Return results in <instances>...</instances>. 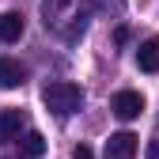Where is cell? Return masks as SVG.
Masks as SVG:
<instances>
[{
    "mask_svg": "<svg viewBox=\"0 0 159 159\" xmlns=\"http://www.w3.org/2000/svg\"><path fill=\"white\" fill-rule=\"evenodd\" d=\"M42 23L46 30L61 34L65 42H76L87 30V11L80 0H42Z\"/></svg>",
    "mask_w": 159,
    "mask_h": 159,
    "instance_id": "6da1fadb",
    "label": "cell"
},
{
    "mask_svg": "<svg viewBox=\"0 0 159 159\" xmlns=\"http://www.w3.org/2000/svg\"><path fill=\"white\" fill-rule=\"evenodd\" d=\"M19 148H23V155H27V159H42V155H46V136L30 129V133H23Z\"/></svg>",
    "mask_w": 159,
    "mask_h": 159,
    "instance_id": "9c48e42d",
    "label": "cell"
},
{
    "mask_svg": "<svg viewBox=\"0 0 159 159\" xmlns=\"http://www.w3.org/2000/svg\"><path fill=\"white\" fill-rule=\"evenodd\" d=\"M136 140L140 136H133V133H114L106 148H102V159H133L136 155Z\"/></svg>",
    "mask_w": 159,
    "mask_h": 159,
    "instance_id": "277c9868",
    "label": "cell"
},
{
    "mask_svg": "<svg viewBox=\"0 0 159 159\" xmlns=\"http://www.w3.org/2000/svg\"><path fill=\"white\" fill-rule=\"evenodd\" d=\"M136 65H140V72H159V38H144L140 49H136Z\"/></svg>",
    "mask_w": 159,
    "mask_h": 159,
    "instance_id": "52a82bcc",
    "label": "cell"
},
{
    "mask_svg": "<svg viewBox=\"0 0 159 159\" xmlns=\"http://www.w3.org/2000/svg\"><path fill=\"white\" fill-rule=\"evenodd\" d=\"M144 159H159V140H152V144H148V152H144Z\"/></svg>",
    "mask_w": 159,
    "mask_h": 159,
    "instance_id": "8fae6325",
    "label": "cell"
},
{
    "mask_svg": "<svg viewBox=\"0 0 159 159\" xmlns=\"http://www.w3.org/2000/svg\"><path fill=\"white\" fill-rule=\"evenodd\" d=\"M23 125H27V114H23V110H15V106H4V110H0V144L15 140Z\"/></svg>",
    "mask_w": 159,
    "mask_h": 159,
    "instance_id": "5b68a950",
    "label": "cell"
},
{
    "mask_svg": "<svg viewBox=\"0 0 159 159\" xmlns=\"http://www.w3.org/2000/svg\"><path fill=\"white\" fill-rule=\"evenodd\" d=\"M72 159H95V152H91V148H87V144H80V148H76V152H72Z\"/></svg>",
    "mask_w": 159,
    "mask_h": 159,
    "instance_id": "30bf717a",
    "label": "cell"
},
{
    "mask_svg": "<svg viewBox=\"0 0 159 159\" xmlns=\"http://www.w3.org/2000/svg\"><path fill=\"white\" fill-rule=\"evenodd\" d=\"M42 102L53 117H72L80 106H84V87L68 84V80H53V84L42 87Z\"/></svg>",
    "mask_w": 159,
    "mask_h": 159,
    "instance_id": "7a4b0ae2",
    "label": "cell"
},
{
    "mask_svg": "<svg viewBox=\"0 0 159 159\" xmlns=\"http://www.w3.org/2000/svg\"><path fill=\"white\" fill-rule=\"evenodd\" d=\"M23 84H27V68L11 57H0V91H15Z\"/></svg>",
    "mask_w": 159,
    "mask_h": 159,
    "instance_id": "8992f818",
    "label": "cell"
},
{
    "mask_svg": "<svg viewBox=\"0 0 159 159\" xmlns=\"http://www.w3.org/2000/svg\"><path fill=\"white\" fill-rule=\"evenodd\" d=\"M23 15L19 11H4L0 15V42H19V38H23Z\"/></svg>",
    "mask_w": 159,
    "mask_h": 159,
    "instance_id": "ba28073f",
    "label": "cell"
},
{
    "mask_svg": "<svg viewBox=\"0 0 159 159\" xmlns=\"http://www.w3.org/2000/svg\"><path fill=\"white\" fill-rule=\"evenodd\" d=\"M110 110L121 117V121H133V117H140V110H144V95L140 91H117L110 98Z\"/></svg>",
    "mask_w": 159,
    "mask_h": 159,
    "instance_id": "3957f363",
    "label": "cell"
}]
</instances>
